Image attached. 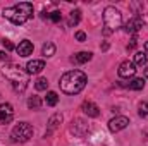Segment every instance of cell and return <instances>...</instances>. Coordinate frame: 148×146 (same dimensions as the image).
Masks as SVG:
<instances>
[{
  "label": "cell",
  "mask_w": 148,
  "mask_h": 146,
  "mask_svg": "<svg viewBox=\"0 0 148 146\" xmlns=\"http://www.w3.org/2000/svg\"><path fill=\"white\" fill-rule=\"evenodd\" d=\"M41 52H43L45 57H52V55H55V45H53L52 41H47V43L43 45Z\"/></svg>",
  "instance_id": "obj_18"
},
{
  "label": "cell",
  "mask_w": 148,
  "mask_h": 146,
  "mask_svg": "<svg viewBox=\"0 0 148 146\" xmlns=\"http://www.w3.org/2000/svg\"><path fill=\"white\" fill-rule=\"evenodd\" d=\"M43 69H45V62L43 60H29L28 65H26L28 74H40Z\"/></svg>",
  "instance_id": "obj_13"
},
{
  "label": "cell",
  "mask_w": 148,
  "mask_h": 146,
  "mask_svg": "<svg viewBox=\"0 0 148 146\" xmlns=\"http://www.w3.org/2000/svg\"><path fill=\"white\" fill-rule=\"evenodd\" d=\"M0 60H5V62L9 64V55H7L5 52H0Z\"/></svg>",
  "instance_id": "obj_27"
},
{
  "label": "cell",
  "mask_w": 148,
  "mask_h": 146,
  "mask_svg": "<svg viewBox=\"0 0 148 146\" xmlns=\"http://www.w3.org/2000/svg\"><path fill=\"white\" fill-rule=\"evenodd\" d=\"M79 21H81V10H79V9H76V10H73V12L69 14V17H67V26H69V28L77 26V24H79Z\"/></svg>",
  "instance_id": "obj_16"
},
{
  "label": "cell",
  "mask_w": 148,
  "mask_h": 146,
  "mask_svg": "<svg viewBox=\"0 0 148 146\" xmlns=\"http://www.w3.org/2000/svg\"><path fill=\"white\" fill-rule=\"evenodd\" d=\"M16 52L19 57H29L33 53V43L29 40H23L17 46H16Z\"/></svg>",
  "instance_id": "obj_10"
},
{
  "label": "cell",
  "mask_w": 148,
  "mask_h": 146,
  "mask_svg": "<svg viewBox=\"0 0 148 146\" xmlns=\"http://www.w3.org/2000/svg\"><path fill=\"white\" fill-rule=\"evenodd\" d=\"M143 26H145V21H143L141 17L134 16V17H131V19L126 23L124 29H126V33H138V31H140Z\"/></svg>",
  "instance_id": "obj_9"
},
{
  "label": "cell",
  "mask_w": 148,
  "mask_h": 146,
  "mask_svg": "<svg viewBox=\"0 0 148 146\" xmlns=\"http://www.w3.org/2000/svg\"><path fill=\"white\" fill-rule=\"evenodd\" d=\"M81 108H83V112H84L88 117H98V115H100V108H98L93 102H84Z\"/></svg>",
  "instance_id": "obj_14"
},
{
  "label": "cell",
  "mask_w": 148,
  "mask_h": 146,
  "mask_svg": "<svg viewBox=\"0 0 148 146\" xmlns=\"http://www.w3.org/2000/svg\"><path fill=\"white\" fill-rule=\"evenodd\" d=\"M2 45H3L5 50H14V48H16V46L12 45V41H10V40H5V38L2 40Z\"/></svg>",
  "instance_id": "obj_24"
},
{
  "label": "cell",
  "mask_w": 148,
  "mask_h": 146,
  "mask_svg": "<svg viewBox=\"0 0 148 146\" xmlns=\"http://www.w3.org/2000/svg\"><path fill=\"white\" fill-rule=\"evenodd\" d=\"M127 126H129V119L124 117V115H117V117H114L109 122V129H110L112 132H119V131L126 129Z\"/></svg>",
  "instance_id": "obj_7"
},
{
  "label": "cell",
  "mask_w": 148,
  "mask_h": 146,
  "mask_svg": "<svg viewBox=\"0 0 148 146\" xmlns=\"http://www.w3.org/2000/svg\"><path fill=\"white\" fill-rule=\"evenodd\" d=\"M62 122V115L60 113H55V115H52V119L48 120V131H47V134H52L55 129H57V126Z\"/></svg>",
  "instance_id": "obj_15"
},
{
  "label": "cell",
  "mask_w": 148,
  "mask_h": 146,
  "mask_svg": "<svg viewBox=\"0 0 148 146\" xmlns=\"http://www.w3.org/2000/svg\"><path fill=\"white\" fill-rule=\"evenodd\" d=\"M86 81H88V77L83 71H69L60 77L59 86L66 95H77L84 89Z\"/></svg>",
  "instance_id": "obj_2"
},
{
  "label": "cell",
  "mask_w": 148,
  "mask_h": 146,
  "mask_svg": "<svg viewBox=\"0 0 148 146\" xmlns=\"http://www.w3.org/2000/svg\"><path fill=\"white\" fill-rule=\"evenodd\" d=\"M136 45H138V40H136V38H133V40H131V43L127 45V50H134V46H136Z\"/></svg>",
  "instance_id": "obj_26"
},
{
  "label": "cell",
  "mask_w": 148,
  "mask_h": 146,
  "mask_svg": "<svg viewBox=\"0 0 148 146\" xmlns=\"http://www.w3.org/2000/svg\"><path fill=\"white\" fill-rule=\"evenodd\" d=\"M143 136H145V146H148V129L143 132Z\"/></svg>",
  "instance_id": "obj_28"
},
{
  "label": "cell",
  "mask_w": 148,
  "mask_h": 146,
  "mask_svg": "<svg viewBox=\"0 0 148 146\" xmlns=\"http://www.w3.org/2000/svg\"><path fill=\"white\" fill-rule=\"evenodd\" d=\"M28 107L31 110H40L41 108V100H40V96H31L29 100H28Z\"/></svg>",
  "instance_id": "obj_20"
},
{
  "label": "cell",
  "mask_w": 148,
  "mask_h": 146,
  "mask_svg": "<svg viewBox=\"0 0 148 146\" xmlns=\"http://www.w3.org/2000/svg\"><path fill=\"white\" fill-rule=\"evenodd\" d=\"M43 17H45V19H50L52 23H60V12H59V10H53V12H50V14L43 12Z\"/></svg>",
  "instance_id": "obj_21"
},
{
  "label": "cell",
  "mask_w": 148,
  "mask_h": 146,
  "mask_svg": "<svg viewBox=\"0 0 148 146\" xmlns=\"http://www.w3.org/2000/svg\"><path fill=\"white\" fill-rule=\"evenodd\" d=\"M147 59L148 57L143 53V52H138V53L134 55V62H133V64L138 65V67H145V65H147Z\"/></svg>",
  "instance_id": "obj_19"
},
{
  "label": "cell",
  "mask_w": 148,
  "mask_h": 146,
  "mask_svg": "<svg viewBox=\"0 0 148 146\" xmlns=\"http://www.w3.org/2000/svg\"><path fill=\"white\" fill-rule=\"evenodd\" d=\"M102 50H103V52L109 50V43H103V45H102Z\"/></svg>",
  "instance_id": "obj_29"
},
{
  "label": "cell",
  "mask_w": 148,
  "mask_h": 146,
  "mask_svg": "<svg viewBox=\"0 0 148 146\" xmlns=\"http://www.w3.org/2000/svg\"><path fill=\"white\" fill-rule=\"evenodd\" d=\"M2 16L5 19H9L10 23L21 26V24L28 23L33 17V3H29V2H19V3H16L12 7L3 9Z\"/></svg>",
  "instance_id": "obj_3"
},
{
  "label": "cell",
  "mask_w": 148,
  "mask_h": 146,
  "mask_svg": "<svg viewBox=\"0 0 148 146\" xmlns=\"http://www.w3.org/2000/svg\"><path fill=\"white\" fill-rule=\"evenodd\" d=\"M31 136H33V127L28 122H19L12 129V139L17 143H26Z\"/></svg>",
  "instance_id": "obj_5"
},
{
  "label": "cell",
  "mask_w": 148,
  "mask_h": 146,
  "mask_svg": "<svg viewBox=\"0 0 148 146\" xmlns=\"http://www.w3.org/2000/svg\"><path fill=\"white\" fill-rule=\"evenodd\" d=\"M45 103H47L48 107H55V105L59 103V95H57L55 91H48V93H47V98H45Z\"/></svg>",
  "instance_id": "obj_17"
},
{
  "label": "cell",
  "mask_w": 148,
  "mask_h": 146,
  "mask_svg": "<svg viewBox=\"0 0 148 146\" xmlns=\"http://www.w3.org/2000/svg\"><path fill=\"white\" fill-rule=\"evenodd\" d=\"M119 77H122V79H129V77H134V74H136V65L133 64V62H129V60H124L121 65H119Z\"/></svg>",
  "instance_id": "obj_6"
},
{
  "label": "cell",
  "mask_w": 148,
  "mask_h": 146,
  "mask_svg": "<svg viewBox=\"0 0 148 146\" xmlns=\"http://www.w3.org/2000/svg\"><path fill=\"white\" fill-rule=\"evenodd\" d=\"M138 113L140 117H148V102H141L138 105Z\"/></svg>",
  "instance_id": "obj_23"
},
{
  "label": "cell",
  "mask_w": 148,
  "mask_h": 146,
  "mask_svg": "<svg viewBox=\"0 0 148 146\" xmlns=\"http://www.w3.org/2000/svg\"><path fill=\"white\" fill-rule=\"evenodd\" d=\"M103 23H105V28L109 31H115L122 24V14L115 7H107L103 10Z\"/></svg>",
  "instance_id": "obj_4"
},
{
  "label": "cell",
  "mask_w": 148,
  "mask_h": 146,
  "mask_svg": "<svg viewBox=\"0 0 148 146\" xmlns=\"http://www.w3.org/2000/svg\"><path fill=\"white\" fill-rule=\"evenodd\" d=\"M14 119V108L10 103H0V124H9Z\"/></svg>",
  "instance_id": "obj_8"
},
{
  "label": "cell",
  "mask_w": 148,
  "mask_h": 146,
  "mask_svg": "<svg viewBox=\"0 0 148 146\" xmlns=\"http://www.w3.org/2000/svg\"><path fill=\"white\" fill-rule=\"evenodd\" d=\"M35 88H36L38 91H45V89L48 88V81H47L45 77H40L36 83H35Z\"/></svg>",
  "instance_id": "obj_22"
},
{
  "label": "cell",
  "mask_w": 148,
  "mask_h": 146,
  "mask_svg": "<svg viewBox=\"0 0 148 146\" xmlns=\"http://www.w3.org/2000/svg\"><path fill=\"white\" fill-rule=\"evenodd\" d=\"M2 74L7 77V81L12 84L14 91L17 93H23L26 88H28V83H29V74L28 71H24L21 65H16V64H5L3 69H2Z\"/></svg>",
  "instance_id": "obj_1"
},
{
  "label": "cell",
  "mask_w": 148,
  "mask_h": 146,
  "mask_svg": "<svg viewBox=\"0 0 148 146\" xmlns=\"http://www.w3.org/2000/svg\"><path fill=\"white\" fill-rule=\"evenodd\" d=\"M76 40H77V41H84V40H86V35H84L83 31H77V33H76Z\"/></svg>",
  "instance_id": "obj_25"
},
{
  "label": "cell",
  "mask_w": 148,
  "mask_h": 146,
  "mask_svg": "<svg viewBox=\"0 0 148 146\" xmlns=\"http://www.w3.org/2000/svg\"><path fill=\"white\" fill-rule=\"evenodd\" d=\"M122 88H127V89H133V91H140V89H143V86H145V79L143 77H134V79H131L129 83H119Z\"/></svg>",
  "instance_id": "obj_11"
},
{
  "label": "cell",
  "mask_w": 148,
  "mask_h": 146,
  "mask_svg": "<svg viewBox=\"0 0 148 146\" xmlns=\"http://www.w3.org/2000/svg\"><path fill=\"white\" fill-rule=\"evenodd\" d=\"M145 55H147V57H148V41H147V43H145Z\"/></svg>",
  "instance_id": "obj_30"
},
{
  "label": "cell",
  "mask_w": 148,
  "mask_h": 146,
  "mask_svg": "<svg viewBox=\"0 0 148 146\" xmlns=\"http://www.w3.org/2000/svg\"><path fill=\"white\" fill-rule=\"evenodd\" d=\"M91 52H77V53H74L73 57H71V62L73 64H77V65H81V64H86V62H90L91 60Z\"/></svg>",
  "instance_id": "obj_12"
},
{
  "label": "cell",
  "mask_w": 148,
  "mask_h": 146,
  "mask_svg": "<svg viewBox=\"0 0 148 146\" xmlns=\"http://www.w3.org/2000/svg\"><path fill=\"white\" fill-rule=\"evenodd\" d=\"M145 77H147V79H148V67H147V69H145Z\"/></svg>",
  "instance_id": "obj_31"
}]
</instances>
